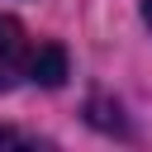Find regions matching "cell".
<instances>
[{
  "label": "cell",
  "instance_id": "cell-1",
  "mask_svg": "<svg viewBox=\"0 0 152 152\" xmlns=\"http://www.w3.org/2000/svg\"><path fill=\"white\" fill-rule=\"evenodd\" d=\"M66 76V57L52 43H28V33L0 14V90L19 86V81H38V86H57Z\"/></svg>",
  "mask_w": 152,
  "mask_h": 152
},
{
  "label": "cell",
  "instance_id": "cell-3",
  "mask_svg": "<svg viewBox=\"0 0 152 152\" xmlns=\"http://www.w3.org/2000/svg\"><path fill=\"white\" fill-rule=\"evenodd\" d=\"M142 10H147V24H152V0H142Z\"/></svg>",
  "mask_w": 152,
  "mask_h": 152
},
{
  "label": "cell",
  "instance_id": "cell-2",
  "mask_svg": "<svg viewBox=\"0 0 152 152\" xmlns=\"http://www.w3.org/2000/svg\"><path fill=\"white\" fill-rule=\"evenodd\" d=\"M38 138H24V133H14V128H0V147H33Z\"/></svg>",
  "mask_w": 152,
  "mask_h": 152
}]
</instances>
